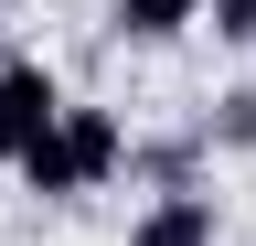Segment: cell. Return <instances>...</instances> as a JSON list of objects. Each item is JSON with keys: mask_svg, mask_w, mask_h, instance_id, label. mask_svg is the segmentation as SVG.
Here are the masks:
<instances>
[{"mask_svg": "<svg viewBox=\"0 0 256 246\" xmlns=\"http://www.w3.org/2000/svg\"><path fill=\"white\" fill-rule=\"evenodd\" d=\"M128 150H139V129H128L107 97H64V118L11 161V182L32 203H86V193H107V182L128 171Z\"/></svg>", "mask_w": 256, "mask_h": 246, "instance_id": "obj_1", "label": "cell"}, {"mask_svg": "<svg viewBox=\"0 0 256 246\" xmlns=\"http://www.w3.org/2000/svg\"><path fill=\"white\" fill-rule=\"evenodd\" d=\"M54 118H64V75L43 65V54H0V171L22 161Z\"/></svg>", "mask_w": 256, "mask_h": 246, "instance_id": "obj_2", "label": "cell"}, {"mask_svg": "<svg viewBox=\"0 0 256 246\" xmlns=\"http://www.w3.org/2000/svg\"><path fill=\"white\" fill-rule=\"evenodd\" d=\"M128 246H224V193H214V182L150 193L139 214H128Z\"/></svg>", "mask_w": 256, "mask_h": 246, "instance_id": "obj_3", "label": "cell"}, {"mask_svg": "<svg viewBox=\"0 0 256 246\" xmlns=\"http://www.w3.org/2000/svg\"><path fill=\"white\" fill-rule=\"evenodd\" d=\"M182 33H203V0H107V43L128 54H171Z\"/></svg>", "mask_w": 256, "mask_h": 246, "instance_id": "obj_4", "label": "cell"}, {"mask_svg": "<svg viewBox=\"0 0 256 246\" xmlns=\"http://www.w3.org/2000/svg\"><path fill=\"white\" fill-rule=\"evenodd\" d=\"M203 33H214L224 54H246V43H256V0H203Z\"/></svg>", "mask_w": 256, "mask_h": 246, "instance_id": "obj_5", "label": "cell"}, {"mask_svg": "<svg viewBox=\"0 0 256 246\" xmlns=\"http://www.w3.org/2000/svg\"><path fill=\"white\" fill-rule=\"evenodd\" d=\"M246 150H256V129H246Z\"/></svg>", "mask_w": 256, "mask_h": 246, "instance_id": "obj_6", "label": "cell"}]
</instances>
